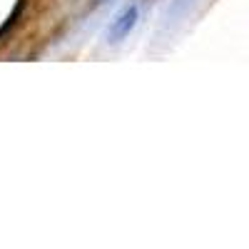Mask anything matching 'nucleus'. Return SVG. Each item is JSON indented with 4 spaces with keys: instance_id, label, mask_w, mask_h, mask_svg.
I'll return each instance as SVG.
<instances>
[{
    "instance_id": "1",
    "label": "nucleus",
    "mask_w": 249,
    "mask_h": 249,
    "mask_svg": "<svg viewBox=\"0 0 249 249\" xmlns=\"http://www.w3.org/2000/svg\"><path fill=\"white\" fill-rule=\"evenodd\" d=\"M137 18H140V8H137V5H124V8L112 18V23H110L107 33H105L107 43H110V45L122 43V40L132 33V28L137 25Z\"/></svg>"
},
{
    "instance_id": "2",
    "label": "nucleus",
    "mask_w": 249,
    "mask_h": 249,
    "mask_svg": "<svg viewBox=\"0 0 249 249\" xmlns=\"http://www.w3.org/2000/svg\"><path fill=\"white\" fill-rule=\"evenodd\" d=\"M25 3H28V0H18V5H15V10H13V13L8 15V20H5V25L0 28V35H3V33L8 30V28H13V25H15V20L20 18V13L25 10Z\"/></svg>"
}]
</instances>
